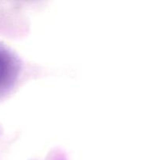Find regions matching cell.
<instances>
[{
	"instance_id": "obj_1",
	"label": "cell",
	"mask_w": 160,
	"mask_h": 160,
	"mask_svg": "<svg viewBox=\"0 0 160 160\" xmlns=\"http://www.w3.org/2000/svg\"><path fill=\"white\" fill-rule=\"evenodd\" d=\"M18 70L15 57L8 52L0 50V89L8 87L15 81Z\"/></svg>"
}]
</instances>
